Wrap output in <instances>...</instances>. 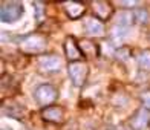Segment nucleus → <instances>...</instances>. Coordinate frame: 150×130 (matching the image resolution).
<instances>
[{
	"label": "nucleus",
	"mask_w": 150,
	"mask_h": 130,
	"mask_svg": "<svg viewBox=\"0 0 150 130\" xmlns=\"http://www.w3.org/2000/svg\"><path fill=\"white\" fill-rule=\"evenodd\" d=\"M34 8H35V18L38 25H42L43 22V16H45V3L43 2H34Z\"/></svg>",
	"instance_id": "a211bd4d"
},
{
	"label": "nucleus",
	"mask_w": 150,
	"mask_h": 130,
	"mask_svg": "<svg viewBox=\"0 0 150 130\" xmlns=\"http://www.w3.org/2000/svg\"><path fill=\"white\" fill-rule=\"evenodd\" d=\"M141 102H142V107L147 109V110H150V90L142 92V95H141Z\"/></svg>",
	"instance_id": "6ab92c4d"
},
{
	"label": "nucleus",
	"mask_w": 150,
	"mask_h": 130,
	"mask_svg": "<svg viewBox=\"0 0 150 130\" xmlns=\"http://www.w3.org/2000/svg\"><path fill=\"white\" fill-rule=\"evenodd\" d=\"M57 97H58L57 89L51 84H40L35 89V92H34V100H35L37 104L42 106L43 109L52 106V102L57 100Z\"/></svg>",
	"instance_id": "20e7f679"
},
{
	"label": "nucleus",
	"mask_w": 150,
	"mask_h": 130,
	"mask_svg": "<svg viewBox=\"0 0 150 130\" xmlns=\"http://www.w3.org/2000/svg\"><path fill=\"white\" fill-rule=\"evenodd\" d=\"M2 109H3V112L8 115V116H11V118H16V119H18V121H22L23 118H25V107L22 106V104H18V102H16L14 100H9V107L8 106H5V104H2Z\"/></svg>",
	"instance_id": "9b49d317"
},
{
	"label": "nucleus",
	"mask_w": 150,
	"mask_h": 130,
	"mask_svg": "<svg viewBox=\"0 0 150 130\" xmlns=\"http://www.w3.org/2000/svg\"><path fill=\"white\" fill-rule=\"evenodd\" d=\"M120 5L121 6H132V8H133V6L136 5V2H121Z\"/></svg>",
	"instance_id": "aec40b11"
},
{
	"label": "nucleus",
	"mask_w": 150,
	"mask_h": 130,
	"mask_svg": "<svg viewBox=\"0 0 150 130\" xmlns=\"http://www.w3.org/2000/svg\"><path fill=\"white\" fill-rule=\"evenodd\" d=\"M130 126L133 130H144L147 126H150V115L147 109L141 107L139 110L135 112V115L130 119Z\"/></svg>",
	"instance_id": "9d476101"
},
{
	"label": "nucleus",
	"mask_w": 150,
	"mask_h": 130,
	"mask_svg": "<svg viewBox=\"0 0 150 130\" xmlns=\"http://www.w3.org/2000/svg\"><path fill=\"white\" fill-rule=\"evenodd\" d=\"M138 66L142 71H150V49L142 51L138 55Z\"/></svg>",
	"instance_id": "2eb2a0df"
},
{
	"label": "nucleus",
	"mask_w": 150,
	"mask_h": 130,
	"mask_svg": "<svg viewBox=\"0 0 150 130\" xmlns=\"http://www.w3.org/2000/svg\"><path fill=\"white\" fill-rule=\"evenodd\" d=\"M133 22V14L132 12H121L120 17H118V25L117 26H121V28H127L129 25Z\"/></svg>",
	"instance_id": "dca6fc26"
},
{
	"label": "nucleus",
	"mask_w": 150,
	"mask_h": 130,
	"mask_svg": "<svg viewBox=\"0 0 150 130\" xmlns=\"http://www.w3.org/2000/svg\"><path fill=\"white\" fill-rule=\"evenodd\" d=\"M63 46H64L66 58L69 60V63H74V61H81V58H83V54H81V49H80L78 42H77V40H75L72 35L66 37Z\"/></svg>",
	"instance_id": "0eeeda50"
},
{
	"label": "nucleus",
	"mask_w": 150,
	"mask_h": 130,
	"mask_svg": "<svg viewBox=\"0 0 150 130\" xmlns=\"http://www.w3.org/2000/svg\"><path fill=\"white\" fill-rule=\"evenodd\" d=\"M42 118L47 122L61 124L64 121V109L61 106H55V104L45 107V109H42Z\"/></svg>",
	"instance_id": "6e6552de"
},
{
	"label": "nucleus",
	"mask_w": 150,
	"mask_h": 130,
	"mask_svg": "<svg viewBox=\"0 0 150 130\" xmlns=\"http://www.w3.org/2000/svg\"><path fill=\"white\" fill-rule=\"evenodd\" d=\"M64 12L67 14V17L72 18V20L80 18L86 12V5L80 3V2H66L64 3Z\"/></svg>",
	"instance_id": "ddd939ff"
},
{
	"label": "nucleus",
	"mask_w": 150,
	"mask_h": 130,
	"mask_svg": "<svg viewBox=\"0 0 150 130\" xmlns=\"http://www.w3.org/2000/svg\"><path fill=\"white\" fill-rule=\"evenodd\" d=\"M132 14H133V22L135 23H138V25H147V22H149V12H147V9L136 8Z\"/></svg>",
	"instance_id": "4468645a"
},
{
	"label": "nucleus",
	"mask_w": 150,
	"mask_h": 130,
	"mask_svg": "<svg viewBox=\"0 0 150 130\" xmlns=\"http://www.w3.org/2000/svg\"><path fill=\"white\" fill-rule=\"evenodd\" d=\"M18 46L22 52L28 54V55H35V54H42L46 51L47 38L42 32H32L20 38Z\"/></svg>",
	"instance_id": "f257e3e1"
},
{
	"label": "nucleus",
	"mask_w": 150,
	"mask_h": 130,
	"mask_svg": "<svg viewBox=\"0 0 150 130\" xmlns=\"http://www.w3.org/2000/svg\"><path fill=\"white\" fill-rule=\"evenodd\" d=\"M84 28L86 32L89 34L91 37H104L106 35V28H104V23L98 20L97 17H87L86 22H84Z\"/></svg>",
	"instance_id": "1a4fd4ad"
},
{
	"label": "nucleus",
	"mask_w": 150,
	"mask_h": 130,
	"mask_svg": "<svg viewBox=\"0 0 150 130\" xmlns=\"http://www.w3.org/2000/svg\"><path fill=\"white\" fill-rule=\"evenodd\" d=\"M25 12L23 3L20 2H2L0 5V18L3 23H14L22 18Z\"/></svg>",
	"instance_id": "f03ea898"
},
{
	"label": "nucleus",
	"mask_w": 150,
	"mask_h": 130,
	"mask_svg": "<svg viewBox=\"0 0 150 130\" xmlns=\"http://www.w3.org/2000/svg\"><path fill=\"white\" fill-rule=\"evenodd\" d=\"M80 49H81V54H83V57H87V58H97L98 57V45H95L92 40L89 38H81L80 42Z\"/></svg>",
	"instance_id": "f8f14e48"
},
{
	"label": "nucleus",
	"mask_w": 150,
	"mask_h": 130,
	"mask_svg": "<svg viewBox=\"0 0 150 130\" xmlns=\"http://www.w3.org/2000/svg\"><path fill=\"white\" fill-rule=\"evenodd\" d=\"M92 11L98 20L107 22L113 16V5L110 2H104V0H97V2H92Z\"/></svg>",
	"instance_id": "423d86ee"
},
{
	"label": "nucleus",
	"mask_w": 150,
	"mask_h": 130,
	"mask_svg": "<svg viewBox=\"0 0 150 130\" xmlns=\"http://www.w3.org/2000/svg\"><path fill=\"white\" fill-rule=\"evenodd\" d=\"M61 67V60L55 54H46L38 58V69L43 73H52L57 72Z\"/></svg>",
	"instance_id": "39448f33"
},
{
	"label": "nucleus",
	"mask_w": 150,
	"mask_h": 130,
	"mask_svg": "<svg viewBox=\"0 0 150 130\" xmlns=\"http://www.w3.org/2000/svg\"><path fill=\"white\" fill-rule=\"evenodd\" d=\"M67 72H69V78L72 81V84L77 87H81V86H84V83L87 81V77H89V66L83 60L74 61V63H69V66H67Z\"/></svg>",
	"instance_id": "7ed1b4c3"
},
{
	"label": "nucleus",
	"mask_w": 150,
	"mask_h": 130,
	"mask_svg": "<svg viewBox=\"0 0 150 130\" xmlns=\"http://www.w3.org/2000/svg\"><path fill=\"white\" fill-rule=\"evenodd\" d=\"M126 32H127V28H121V26H115V28H113V31H112V40H113V42H117V43H121V40L124 38Z\"/></svg>",
	"instance_id": "f3484780"
}]
</instances>
